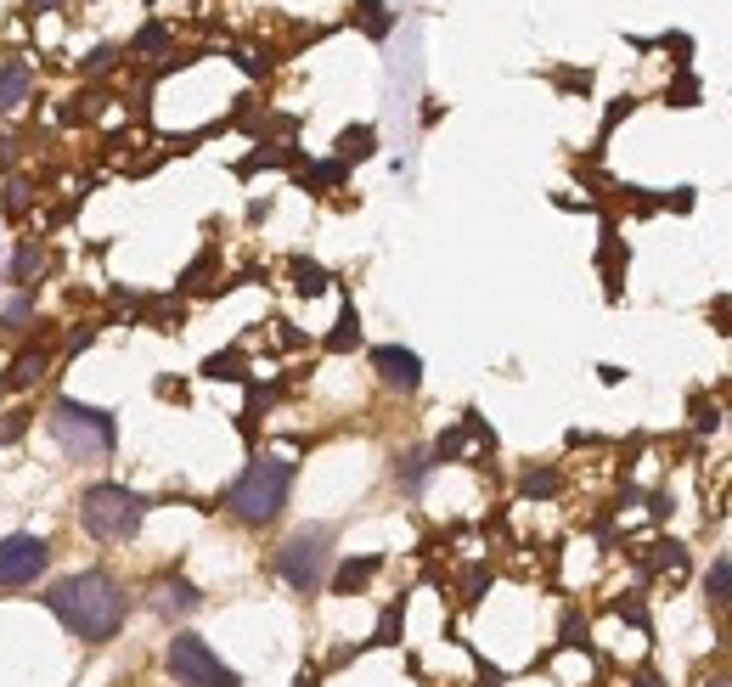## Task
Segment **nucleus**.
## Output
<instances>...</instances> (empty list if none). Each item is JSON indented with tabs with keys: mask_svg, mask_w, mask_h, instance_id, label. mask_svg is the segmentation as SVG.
I'll use <instances>...</instances> for the list:
<instances>
[{
	"mask_svg": "<svg viewBox=\"0 0 732 687\" xmlns=\"http://www.w3.org/2000/svg\"><path fill=\"white\" fill-rule=\"evenodd\" d=\"M45 609L79 643H113L130 620V592L108 569H79V575H63L57 586H45Z\"/></svg>",
	"mask_w": 732,
	"mask_h": 687,
	"instance_id": "1",
	"label": "nucleus"
},
{
	"mask_svg": "<svg viewBox=\"0 0 732 687\" xmlns=\"http://www.w3.org/2000/svg\"><path fill=\"white\" fill-rule=\"evenodd\" d=\"M287 490H293V462L276 457V451H265V457H254L249 468L231 479V490L220 497V508H226L237 524L265 530V524L287 508Z\"/></svg>",
	"mask_w": 732,
	"mask_h": 687,
	"instance_id": "2",
	"label": "nucleus"
},
{
	"mask_svg": "<svg viewBox=\"0 0 732 687\" xmlns=\"http://www.w3.org/2000/svg\"><path fill=\"white\" fill-rule=\"evenodd\" d=\"M146 519V502L135 497V490L102 479V484H90L85 497H79V524L90 542H102V547H119V542H135V530Z\"/></svg>",
	"mask_w": 732,
	"mask_h": 687,
	"instance_id": "3",
	"label": "nucleus"
},
{
	"mask_svg": "<svg viewBox=\"0 0 732 687\" xmlns=\"http://www.w3.org/2000/svg\"><path fill=\"white\" fill-rule=\"evenodd\" d=\"M52 428H57V439H63V451L68 457H79V462H96V457H108L113 446H119V423H113V412H102V406H79V401H52Z\"/></svg>",
	"mask_w": 732,
	"mask_h": 687,
	"instance_id": "4",
	"label": "nucleus"
},
{
	"mask_svg": "<svg viewBox=\"0 0 732 687\" xmlns=\"http://www.w3.org/2000/svg\"><path fill=\"white\" fill-rule=\"evenodd\" d=\"M332 547V530L327 524H305V530H293L287 535V542L276 547V575L293 586V592H321V586H327V553Z\"/></svg>",
	"mask_w": 732,
	"mask_h": 687,
	"instance_id": "5",
	"label": "nucleus"
},
{
	"mask_svg": "<svg viewBox=\"0 0 732 687\" xmlns=\"http://www.w3.org/2000/svg\"><path fill=\"white\" fill-rule=\"evenodd\" d=\"M164 670L181 681V687H242V676L204 643L198 631H181L170 636V648H164Z\"/></svg>",
	"mask_w": 732,
	"mask_h": 687,
	"instance_id": "6",
	"label": "nucleus"
},
{
	"mask_svg": "<svg viewBox=\"0 0 732 687\" xmlns=\"http://www.w3.org/2000/svg\"><path fill=\"white\" fill-rule=\"evenodd\" d=\"M45 569H52V547H45L40 535H7V542H0V592L34 586Z\"/></svg>",
	"mask_w": 732,
	"mask_h": 687,
	"instance_id": "7",
	"label": "nucleus"
},
{
	"mask_svg": "<svg viewBox=\"0 0 732 687\" xmlns=\"http://www.w3.org/2000/svg\"><path fill=\"white\" fill-rule=\"evenodd\" d=\"M146 609H153L159 620H186V614H198L204 609V592L192 586L186 575H159L153 586H146Z\"/></svg>",
	"mask_w": 732,
	"mask_h": 687,
	"instance_id": "8",
	"label": "nucleus"
},
{
	"mask_svg": "<svg viewBox=\"0 0 732 687\" xmlns=\"http://www.w3.org/2000/svg\"><path fill=\"white\" fill-rule=\"evenodd\" d=\"M372 372L383 378V389H401V395L423 389V361H417V350H406V344H378Z\"/></svg>",
	"mask_w": 732,
	"mask_h": 687,
	"instance_id": "9",
	"label": "nucleus"
},
{
	"mask_svg": "<svg viewBox=\"0 0 732 687\" xmlns=\"http://www.w3.org/2000/svg\"><path fill=\"white\" fill-rule=\"evenodd\" d=\"M378 569H383V558H378V553H367V558H345V564H338V569L327 575V586H332L338 598H356Z\"/></svg>",
	"mask_w": 732,
	"mask_h": 687,
	"instance_id": "10",
	"label": "nucleus"
},
{
	"mask_svg": "<svg viewBox=\"0 0 732 687\" xmlns=\"http://www.w3.org/2000/svg\"><path fill=\"white\" fill-rule=\"evenodd\" d=\"M29 90H34L29 63H23V57H18V63H7V68H0V113H18Z\"/></svg>",
	"mask_w": 732,
	"mask_h": 687,
	"instance_id": "11",
	"label": "nucleus"
},
{
	"mask_svg": "<svg viewBox=\"0 0 732 687\" xmlns=\"http://www.w3.org/2000/svg\"><path fill=\"white\" fill-rule=\"evenodd\" d=\"M372 146H378V130H372V124H350L345 135H338V164H361V159H372Z\"/></svg>",
	"mask_w": 732,
	"mask_h": 687,
	"instance_id": "12",
	"label": "nucleus"
},
{
	"mask_svg": "<svg viewBox=\"0 0 732 687\" xmlns=\"http://www.w3.org/2000/svg\"><path fill=\"white\" fill-rule=\"evenodd\" d=\"M704 598H710V609L732 614V558H715V564H710V575H704Z\"/></svg>",
	"mask_w": 732,
	"mask_h": 687,
	"instance_id": "13",
	"label": "nucleus"
},
{
	"mask_svg": "<svg viewBox=\"0 0 732 687\" xmlns=\"http://www.w3.org/2000/svg\"><path fill=\"white\" fill-rule=\"evenodd\" d=\"M45 367H52V356L45 350H18V361L7 367V389H23V383H40Z\"/></svg>",
	"mask_w": 732,
	"mask_h": 687,
	"instance_id": "14",
	"label": "nucleus"
},
{
	"mask_svg": "<svg viewBox=\"0 0 732 687\" xmlns=\"http://www.w3.org/2000/svg\"><path fill=\"white\" fill-rule=\"evenodd\" d=\"M356 344H361V321H356V305H345V316H338V327L327 332V350H332V356H350Z\"/></svg>",
	"mask_w": 732,
	"mask_h": 687,
	"instance_id": "15",
	"label": "nucleus"
},
{
	"mask_svg": "<svg viewBox=\"0 0 732 687\" xmlns=\"http://www.w3.org/2000/svg\"><path fill=\"white\" fill-rule=\"evenodd\" d=\"M345 175H350V164H338V159L310 164V170H305V192H332V186H345Z\"/></svg>",
	"mask_w": 732,
	"mask_h": 687,
	"instance_id": "16",
	"label": "nucleus"
},
{
	"mask_svg": "<svg viewBox=\"0 0 732 687\" xmlns=\"http://www.w3.org/2000/svg\"><path fill=\"white\" fill-rule=\"evenodd\" d=\"M401 625H406V609L389 603V614L378 620V636H372V643H378V648H395V643H401Z\"/></svg>",
	"mask_w": 732,
	"mask_h": 687,
	"instance_id": "17",
	"label": "nucleus"
},
{
	"mask_svg": "<svg viewBox=\"0 0 732 687\" xmlns=\"http://www.w3.org/2000/svg\"><path fill=\"white\" fill-rule=\"evenodd\" d=\"M40 265H45V254L34 249V242H18V254H12V276H18V282H34V276H40Z\"/></svg>",
	"mask_w": 732,
	"mask_h": 687,
	"instance_id": "18",
	"label": "nucleus"
},
{
	"mask_svg": "<svg viewBox=\"0 0 732 687\" xmlns=\"http://www.w3.org/2000/svg\"><path fill=\"white\" fill-rule=\"evenodd\" d=\"M287 271H293V287H299V293H321V287H327V271L310 265V260H293Z\"/></svg>",
	"mask_w": 732,
	"mask_h": 687,
	"instance_id": "19",
	"label": "nucleus"
},
{
	"mask_svg": "<svg viewBox=\"0 0 732 687\" xmlns=\"http://www.w3.org/2000/svg\"><path fill=\"white\" fill-rule=\"evenodd\" d=\"M518 490H524V497H553V490H558V473H553V468H529V473L518 479Z\"/></svg>",
	"mask_w": 732,
	"mask_h": 687,
	"instance_id": "20",
	"label": "nucleus"
},
{
	"mask_svg": "<svg viewBox=\"0 0 732 687\" xmlns=\"http://www.w3.org/2000/svg\"><path fill=\"white\" fill-rule=\"evenodd\" d=\"M164 45H170V29H164V23H146V29L135 34V52H164Z\"/></svg>",
	"mask_w": 732,
	"mask_h": 687,
	"instance_id": "21",
	"label": "nucleus"
},
{
	"mask_svg": "<svg viewBox=\"0 0 732 687\" xmlns=\"http://www.w3.org/2000/svg\"><path fill=\"white\" fill-rule=\"evenodd\" d=\"M361 7V18H367V29L372 34H389V12H383V0H356Z\"/></svg>",
	"mask_w": 732,
	"mask_h": 687,
	"instance_id": "22",
	"label": "nucleus"
},
{
	"mask_svg": "<svg viewBox=\"0 0 732 687\" xmlns=\"http://www.w3.org/2000/svg\"><path fill=\"white\" fill-rule=\"evenodd\" d=\"M23 204H29V186H23V181H12V186H7V204H0V215L18 220V215H23Z\"/></svg>",
	"mask_w": 732,
	"mask_h": 687,
	"instance_id": "23",
	"label": "nucleus"
},
{
	"mask_svg": "<svg viewBox=\"0 0 732 687\" xmlns=\"http://www.w3.org/2000/svg\"><path fill=\"white\" fill-rule=\"evenodd\" d=\"M113 57H119L113 45H96V52H90V57H85L79 68H85V74H102V68H113Z\"/></svg>",
	"mask_w": 732,
	"mask_h": 687,
	"instance_id": "24",
	"label": "nucleus"
},
{
	"mask_svg": "<svg viewBox=\"0 0 732 687\" xmlns=\"http://www.w3.org/2000/svg\"><path fill=\"white\" fill-rule=\"evenodd\" d=\"M23 428H29V412H23V417H12V423H0V446H12V439H18Z\"/></svg>",
	"mask_w": 732,
	"mask_h": 687,
	"instance_id": "25",
	"label": "nucleus"
},
{
	"mask_svg": "<svg viewBox=\"0 0 732 687\" xmlns=\"http://www.w3.org/2000/svg\"><path fill=\"white\" fill-rule=\"evenodd\" d=\"M693 423H699V428H715V412H710V401H693Z\"/></svg>",
	"mask_w": 732,
	"mask_h": 687,
	"instance_id": "26",
	"label": "nucleus"
},
{
	"mask_svg": "<svg viewBox=\"0 0 732 687\" xmlns=\"http://www.w3.org/2000/svg\"><path fill=\"white\" fill-rule=\"evenodd\" d=\"M29 316V299H18V305H7V316H0V327H12V321H23Z\"/></svg>",
	"mask_w": 732,
	"mask_h": 687,
	"instance_id": "27",
	"label": "nucleus"
},
{
	"mask_svg": "<svg viewBox=\"0 0 732 687\" xmlns=\"http://www.w3.org/2000/svg\"><path fill=\"white\" fill-rule=\"evenodd\" d=\"M29 7H34V12H57V7H63V0H29Z\"/></svg>",
	"mask_w": 732,
	"mask_h": 687,
	"instance_id": "28",
	"label": "nucleus"
},
{
	"mask_svg": "<svg viewBox=\"0 0 732 687\" xmlns=\"http://www.w3.org/2000/svg\"><path fill=\"white\" fill-rule=\"evenodd\" d=\"M637 687H659V676L654 670H637Z\"/></svg>",
	"mask_w": 732,
	"mask_h": 687,
	"instance_id": "29",
	"label": "nucleus"
},
{
	"mask_svg": "<svg viewBox=\"0 0 732 687\" xmlns=\"http://www.w3.org/2000/svg\"><path fill=\"white\" fill-rule=\"evenodd\" d=\"M699 687H732V676H704Z\"/></svg>",
	"mask_w": 732,
	"mask_h": 687,
	"instance_id": "30",
	"label": "nucleus"
},
{
	"mask_svg": "<svg viewBox=\"0 0 732 687\" xmlns=\"http://www.w3.org/2000/svg\"><path fill=\"white\" fill-rule=\"evenodd\" d=\"M0 395H7V378H0Z\"/></svg>",
	"mask_w": 732,
	"mask_h": 687,
	"instance_id": "31",
	"label": "nucleus"
}]
</instances>
